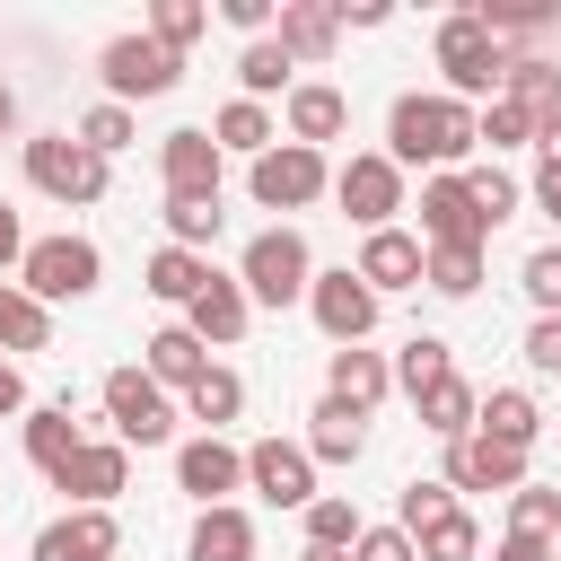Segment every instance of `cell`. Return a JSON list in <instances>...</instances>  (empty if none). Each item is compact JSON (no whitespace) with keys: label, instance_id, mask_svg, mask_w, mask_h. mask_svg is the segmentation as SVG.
Segmentation results:
<instances>
[{"label":"cell","instance_id":"obj_37","mask_svg":"<svg viewBox=\"0 0 561 561\" xmlns=\"http://www.w3.org/2000/svg\"><path fill=\"white\" fill-rule=\"evenodd\" d=\"M456 508H465V500L447 491V473H430V482L412 473V482H403V500H394V526H403V535H430V526H438V517H456Z\"/></svg>","mask_w":561,"mask_h":561},{"label":"cell","instance_id":"obj_27","mask_svg":"<svg viewBox=\"0 0 561 561\" xmlns=\"http://www.w3.org/2000/svg\"><path fill=\"white\" fill-rule=\"evenodd\" d=\"M500 96H508L517 114H535V131H543V123L561 114V61H552V53H508Z\"/></svg>","mask_w":561,"mask_h":561},{"label":"cell","instance_id":"obj_22","mask_svg":"<svg viewBox=\"0 0 561 561\" xmlns=\"http://www.w3.org/2000/svg\"><path fill=\"white\" fill-rule=\"evenodd\" d=\"M324 394H333V403H351V412L368 421V412L394 394V359H386V351H368V342H359V351H333V359H324Z\"/></svg>","mask_w":561,"mask_h":561},{"label":"cell","instance_id":"obj_9","mask_svg":"<svg viewBox=\"0 0 561 561\" xmlns=\"http://www.w3.org/2000/svg\"><path fill=\"white\" fill-rule=\"evenodd\" d=\"M245 193H254L263 210H307V202H324V193H333V167H324V149L272 140V149L245 167Z\"/></svg>","mask_w":561,"mask_h":561},{"label":"cell","instance_id":"obj_45","mask_svg":"<svg viewBox=\"0 0 561 561\" xmlns=\"http://www.w3.org/2000/svg\"><path fill=\"white\" fill-rule=\"evenodd\" d=\"M465 184H473V202H482V219L500 228V219H517V202H526V184L508 175V167H465Z\"/></svg>","mask_w":561,"mask_h":561},{"label":"cell","instance_id":"obj_58","mask_svg":"<svg viewBox=\"0 0 561 561\" xmlns=\"http://www.w3.org/2000/svg\"><path fill=\"white\" fill-rule=\"evenodd\" d=\"M552 561H561V543H552Z\"/></svg>","mask_w":561,"mask_h":561},{"label":"cell","instance_id":"obj_12","mask_svg":"<svg viewBox=\"0 0 561 561\" xmlns=\"http://www.w3.org/2000/svg\"><path fill=\"white\" fill-rule=\"evenodd\" d=\"M245 491L307 517V500H316V456H307V438H254V447H245Z\"/></svg>","mask_w":561,"mask_h":561},{"label":"cell","instance_id":"obj_20","mask_svg":"<svg viewBox=\"0 0 561 561\" xmlns=\"http://www.w3.org/2000/svg\"><path fill=\"white\" fill-rule=\"evenodd\" d=\"M272 35H280V53H289L298 70H324V61L342 53V9H333V0H280Z\"/></svg>","mask_w":561,"mask_h":561},{"label":"cell","instance_id":"obj_51","mask_svg":"<svg viewBox=\"0 0 561 561\" xmlns=\"http://www.w3.org/2000/svg\"><path fill=\"white\" fill-rule=\"evenodd\" d=\"M26 245H35V237H26V219H18L9 202H0V280H9L18 263H26Z\"/></svg>","mask_w":561,"mask_h":561},{"label":"cell","instance_id":"obj_53","mask_svg":"<svg viewBox=\"0 0 561 561\" xmlns=\"http://www.w3.org/2000/svg\"><path fill=\"white\" fill-rule=\"evenodd\" d=\"M491 561H552V543H535V535H500Z\"/></svg>","mask_w":561,"mask_h":561},{"label":"cell","instance_id":"obj_15","mask_svg":"<svg viewBox=\"0 0 561 561\" xmlns=\"http://www.w3.org/2000/svg\"><path fill=\"white\" fill-rule=\"evenodd\" d=\"M123 482H131V447H123V438H79V456L53 473V491H61L70 508H114Z\"/></svg>","mask_w":561,"mask_h":561},{"label":"cell","instance_id":"obj_29","mask_svg":"<svg viewBox=\"0 0 561 561\" xmlns=\"http://www.w3.org/2000/svg\"><path fill=\"white\" fill-rule=\"evenodd\" d=\"M210 140H219L228 158H245V167H254V158L280 140V123H272V105H254V96H228V105L210 114Z\"/></svg>","mask_w":561,"mask_h":561},{"label":"cell","instance_id":"obj_52","mask_svg":"<svg viewBox=\"0 0 561 561\" xmlns=\"http://www.w3.org/2000/svg\"><path fill=\"white\" fill-rule=\"evenodd\" d=\"M342 9V26H386L394 18V0H333Z\"/></svg>","mask_w":561,"mask_h":561},{"label":"cell","instance_id":"obj_33","mask_svg":"<svg viewBox=\"0 0 561 561\" xmlns=\"http://www.w3.org/2000/svg\"><path fill=\"white\" fill-rule=\"evenodd\" d=\"M184 412L202 421V438H219V430L245 412V377H237L228 359H210V377H202V386H184Z\"/></svg>","mask_w":561,"mask_h":561},{"label":"cell","instance_id":"obj_41","mask_svg":"<svg viewBox=\"0 0 561 561\" xmlns=\"http://www.w3.org/2000/svg\"><path fill=\"white\" fill-rule=\"evenodd\" d=\"M412 543H421V561H482V517L456 508V517H438V526L412 535Z\"/></svg>","mask_w":561,"mask_h":561},{"label":"cell","instance_id":"obj_50","mask_svg":"<svg viewBox=\"0 0 561 561\" xmlns=\"http://www.w3.org/2000/svg\"><path fill=\"white\" fill-rule=\"evenodd\" d=\"M219 18H228L245 44H254V35H272V18H280V9H272V0H219Z\"/></svg>","mask_w":561,"mask_h":561},{"label":"cell","instance_id":"obj_23","mask_svg":"<svg viewBox=\"0 0 561 561\" xmlns=\"http://www.w3.org/2000/svg\"><path fill=\"white\" fill-rule=\"evenodd\" d=\"M307 456H316V473H324V465H359V456H368V421H359L351 403L316 394V403H307Z\"/></svg>","mask_w":561,"mask_h":561},{"label":"cell","instance_id":"obj_30","mask_svg":"<svg viewBox=\"0 0 561 561\" xmlns=\"http://www.w3.org/2000/svg\"><path fill=\"white\" fill-rule=\"evenodd\" d=\"M140 289H149L158 307H193V298L210 289V254H184V245H158V254H149V272H140Z\"/></svg>","mask_w":561,"mask_h":561},{"label":"cell","instance_id":"obj_56","mask_svg":"<svg viewBox=\"0 0 561 561\" xmlns=\"http://www.w3.org/2000/svg\"><path fill=\"white\" fill-rule=\"evenodd\" d=\"M0 131H18V88L0 79Z\"/></svg>","mask_w":561,"mask_h":561},{"label":"cell","instance_id":"obj_8","mask_svg":"<svg viewBox=\"0 0 561 561\" xmlns=\"http://www.w3.org/2000/svg\"><path fill=\"white\" fill-rule=\"evenodd\" d=\"M333 202H342V219L368 237V228H394V210H412L403 202V167L386 158V149H351L342 167H333Z\"/></svg>","mask_w":561,"mask_h":561},{"label":"cell","instance_id":"obj_32","mask_svg":"<svg viewBox=\"0 0 561 561\" xmlns=\"http://www.w3.org/2000/svg\"><path fill=\"white\" fill-rule=\"evenodd\" d=\"M26 351H53V307L0 280V359H26Z\"/></svg>","mask_w":561,"mask_h":561},{"label":"cell","instance_id":"obj_43","mask_svg":"<svg viewBox=\"0 0 561 561\" xmlns=\"http://www.w3.org/2000/svg\"><path fill=\"white\" fill-rule=\"evenodd\" d=\"M70 131H79V140H88L96 158H114V149H131V105H114V96H96V105H88V114H79Z\"/></svg>","mask_w":561,"mask_h":561},{"label":"cell","instance_id":"obj_36","mask_svg":"<svg viewBox=\"0 0 561 561\" xmlns=\"http://www.w3.org/2000/svg\"><path fill=\"white\" fill-rule=\"evenodd\" d=\"M359 535H368L359 500H342V491H316V500H307V543H324V552H351Z\"/></svg>","mask_w":561,"mask_h":561},{"label":"cell","instance_id":"obj_1","mask_svg":"<svg viewBox=\"0 0 561 561\" xmlns=\"http://www.w3.org/2000/svg\"><path fill=\"white\" fill-rule=\"evenodd\" d=\"M482 149V131H473V105L465 96H447V88H403L394 105H386V158L412 175V167H430V175H465V158Z\"/></svg>","mask_w":561,"mask_h":561},{"label":"cell","instance_id":"obj_24","mask_svg":"<svg viewBox=\"0 0 561 561\" xmlns=\"http://www.w3.org/2000/svg\"><path fill=\"white\" fill-rule=\"evenodd\" d=\"M140 368H149L167 394H184V386H202V377H210V342H193L184 324H158V333L140 342Z\"/></svg>","mask_w":561,"mask_h":561},{"label":"cell","instance_id":"obj_4","mask_svg":"<svg viewBox=\"0 0 561 561\" xmlns=\"http://www.w3.org/2000/svg\"><path fill=\"white\" fill-rule=\"evenodd\" d=\"M18 167H26V184H35L44 202H61V210L105 202V184H114V158H96L79 131H35V140L18 149Z\"/></svg>","mask_w":561,"mask_h":561},{"label":"cell","instance_id":"obj_17","mask_svg":"<svg viewBox=\"0 0 561 561\" xmlns=\"http://www.w3.org/2000/svg\"><path fill=\"white\" fill-rule=\"evenodd\" d=\"M114 552H123L114 508H61L53 526H35V561H114Z\"/></svg>","mask_w":561,"mask_h":561},{"label":"cell","instance_id":"obj_5","mask_svg":"<svg viewBox=\"0 0 561 561\" xmlns=\"http://www.w3.org/2000/svg\"><path fill=\"white\" fill-rule=\"evenodd\" d=\"M96 79H105V96H114V105H149V96H175V79H184V53H167L149 26H131V35H105V53H96Z\"/></svg>","mask_w":561,"mask_h":561},{"label":"cell","instance_id":"obj_28","mask_svg":"<svg viewBox=\"0 0 561 561\" xmlns=\"http://www.w3.org/2000/svg\"><path fill=\"white\" fill-rule=\"evenodd\" d=\"M254 543H263V535H254V517L228 500V508H202V517H193L184 561H254Z\"/></svg>","mask_w":561,"mask_h":561},{"label":"cell","instance_id":"obj_40","mask_svg":"<svg viewBox=\"0 0 561 561\" xmlns=\"http://www.w3.org/2000/svg\"><path fill=\"white\" fill-rule=\"evenodd\" d=\"M421 289H438V298H473V289H482V245H430Z\"/></svg>","mask_w":561,"mask_h":561},{"label":"cell","instance_id":"obj_39","mask_svg":"<svg viewBox=\"0 0 561 561\" xmlns=\"http://www.w3.org/2000/svg\"><path fill=\"white\" fill-rule=\"evenodd\" d=\"M219 228H228V210H219V202H175V193H167V245L210 254V245H219Z\"/></svg>","mask_w":561,"mask_h":561},{"label":"cell","instance_id":"obj_7","mask_svg":"<svg viewBox=\"0 0 561 561\" xmlns=\"http://www.w3.org/2000/svg\"><path fill=\"white\" fill-rule=\"evenodd\" d=\"M105 421H114V438L123 447H167L175 438V403H167V386L140 368V359H123V368H105Z\"/></svg>","mask_w":561,"mask_h":561},{"label":"cell","instance_id":"obj_3","mask_svg":"<svg viewBox=\"0 0 561 561\" xmlns=\"http://www.w3.org/2000/svg\"><path fill=\"white\" fill-rule=\"evenodd\" d=\"M316 245L289 228V219H272V228H254L245 237V254H237V280H245V298L254 307H307V289H316Z\"/></svg>","mask_w":561,"mask_h":561},{"label":"cell","instance_id":"obj_21","mask_svg":"<svg viewBox=\"0 0 561 561\" xmlns=\"http://www.w3.org/2000/svg\"><path fill=\"white\" fill-rule=\"evenodd\" d=\"M245 324H254V298H245V280H237V272H210V289L184 307V333H193V342H210V351L245 342Z\"/></svg>","mask_w":561,"mask_h":561},{"label":"cell","instance_id":"obj_11","mask_svg":"<svg viewBox=\"0 0 561 561\" xmlns=\"http://www.w3.org/2000/svg\"><path fill=\"white\" fill-rule=\"evenodd\" d=\"M158 184H167L175 202H219V184H228V149H219L202 123H184V131L158 140Z\"/></svg>","mask_w":561,"mask_h":561},{"label":"cell","instance_id":"obj_2","mask_svg":"<svg viewBox=\"0 0 561 561\" xmlns=\"http://www.w3.org/2000/svg\"><path fill=\"white\" fill-rule=\"evenodd\" d=\"M430 61H438L447 96H465V105H491V96H500V79H508V44H500L473 9H447V18H438Z\"/></svg>","mask_w":561,"mask_h":561},{"label":"cell","instance_id":"obj_31","mask_svg":"<svg viewBox=\"0 0 561 561\" xmlns=\"http://www.w3.org/2000/svg\"><path fill=\"white\" fill-rule=\"evenodd\" d=\"M482 438L535 456V438H543V403H535L526 386H491V394H482Z\"/></svg>","mask_w":561,"mask_h":561},{"label":"cell","instance_id":"obj_19","mask_svg":"<svg viewBox=\"0 0 561 561\" xmlns=\"http://www.w3.org/2000/svg\"><path fill=\"white\" fill-rule=\"evenodd\" d=\"M351 272H359L377 298H394V289H421V272H430V245H421L412 228H368Z\"/></svg>","mask_w":561,"mask_h":561},{"label":"cell","instance_id":"obj_6","mask_svg":"<svg viewBox=\"0 0 561 561\" xmlns=\"http://www.w3.org/2000/svg\"><path fill=\"white\" fill-rule=\"evenodd\" d=\"M96 280H105V254H96V237H79V228L35 237L26 263H18V289L44 298V307H61V298H96Z\"/></svg>","mask_w":561,"mask_h":561},{"label":"cell","instance_id":"obj_34","mask_svg":"<svg viewBox=\"0 0 561 561\" xmlns=\"http://www.w3.org/2000/svg\"><path fill=\"white\" fill-rule=\"evenodd\" d=\"M289 70H298V61L280 53V35H254V44L237 53V96H254V105H263V96H289V88H298Z\"/></svg>","mask_w":561,"mask_h":561},{"label":"cell","instance_id":"obj_26","mask_svg":"<svg viewBox=\"0 0 561 561\" xmlns=\"http://www.w3.org/2000/svg\"><path fill=\"white\" fill-rule=\"evenodd\" d=\"M412 412H421V430H430L438 447H456V438L482 430V386H473V377H447V386H430Z\"/></svg>","mask_w":561,"mask_h":561},{"label":"cell","instance_id":"obj_55","mask_svg":"<svg viewBox=\"0 0 561 561\" xmlns=\"http://www.w3.org/2000/svg\"><path fill=\"white\" fill-rule=\"evenodd\" d=\"M535 149H543V158H561V114H552V123L535 131Z\"/></svg>","mask_w":561,"mask_h":561},{"label":"cell","instance_id":"obj_48","mask_svg":"<svg viewBox=\"0 0 561 561\" xmlns=\"http://www.w3.org/2000/svg\"><path fill=\"white\" fill-rule=\"evenodd\" d=\"M351 561H421V543H412L403 526H368V535L351 543Z\"/></svg>","mask_w":561,"mask_h":561},{"label":"cell","instance_id":"obj_54","mask_svg":"<svg viewBox=\"0 0 561 561\" xmlns=\"http://www.w3.org/2000/svg\"><path fill=\"white\" fill-rule=\"evenodd\" d=\"M0 412H35V403H26V377H18V359H0Z\"/></svg>","mask_w":561,"mask_h":561},{"label":"cell","instance_id":"obj_10","mask_svg":"<svg viewBox=\"0 0 561 561\" xmlns=\"http://www.w3.org/2000/svg\"><path fill=\"white\" fill-rule=\"evenodd\" d=\"M307 316H316V333L333 342V351H359L368 333H377V316H386V298L351 272V263H333V272H316V289H307Z\"/></svg>","mask_w":561,"mask_h":561},{"label":"cell","instance_id":"obj_25","mask_svg":"<svg viewBox=\"0 0 561 561\" xmlns=\"http://www.w3.org/2000/svg\"><path fill=\"white\" fill-rule=\"evenodd\" d=\"M18 447H26V465L53 482V473L79 456V421H70V394H61V403H35V412L18 421Z\"/></svg>","mask_w":561,"mask_h":561},{"label":"cell","instance_id":"obj_16","mask_svg":"<svg viewBox=\"0 0 561 561\" xmlns=\"http://www.w3.org/2000/svg\"><path fill=\"white\" fill-rule=\"evenodd\" d=\"M175 491L202 500V508H228V500L245 491V447H228V438H184V447H175Z\"/></svg>","mask_w":561,"mask_h":561},{"label":"cell","instance_id":"obj_14","mask_svg":"<svg viewBox=\"0 0 561 561\" xmlns=\"http://www.w3.org/2000/svg\"><path fill=\"white\" fill-rule=\"evenodd\" d=\"M526 482H535L526 447H500V438H482V430L447 447V491H500V500H508V491H526Z\"/></svg>","mask_w":561,"mask_h":561},{"label":"cell","instance_id":"obj_18","mask_svg":"<svg viewBox=\"0 0 561 561\" xmlns=\"http://www.w3.org/2000/svg\"><path fill=\"white\" fill-rule=\"evenodd\" d=\"M342 131H351V96H342L333 79H298V88L280 96V140L324 149V140H342Z\"/></svg>","mask_w":561,"mask_h":561},{"label":"cell","instance_id":"obj_57","mask_svg":"<svg viewBox=\"0 0 561 561\" xmlns=\"http://www.w3.org/2000/svg\"><path fill=\"white\" fill-rule=\"evenodd\" d=\"M298 561H351V552H324V543H298Z\"/></svg>","mask_w":561,"mask_h":561},{"label":"cell","instance_id":"obj_42","mask_svg":"<svg viewBox=\"0 0 561 561\" xmlns=\"http://www.w3.org/2000/svg\"><path fill=\"white\" fill-rule=\"evenodd\" d=\"M149 35H158L167 53L202 44V35H210V0H158V9H149Z\"/></svg>","mask_w":561,"mask_h":561},{"label":"cell","instance_id":"obj_35","mask_svg":"<svg viewBox=\"0 0 561 561\" xmlns=\"http://www.w3.org/2000/svg\"><path fill=\"white\" fill-rule=\"evenodd\" d=\"M447 377H456V351H447L438 333H412V342L394 351V394H412V403H421V394H430V386H447Z\"/></svg>","mask_w":561,"mask_h":561},{"label":"cell","instance_id":"obj_47","mask_svg":"<svg viewBox=\"0 0 561 561\" xmlns=\"http://www.w3.org/2000/svg\"><path fill=\"white\" fill-rule=\"evenodd\" d=\"M526 368L535 377H561V316H535L526 324Z\"/></svg>","mask_w":561,"mask_h":561},{"label":"cell","instance_id":"obj_49","mask_svg":"<svg viewBox=\"0 0 561 561\" xmlns=\"http://www.w3.org/2000/svg\"><path fill=\"white\" fill-rule=\"evenodd\" d=\"M526 202L561 228V158H535V175H526Z\"/></svg>","mask_w":561,"mask_h":561},{"label":"cell","instance_id":"obj_13","mask_svg":"<svg viewBox=\"0 0 561 561\" xmlns=\"http://www.w3.org/2000/svg\"><path fill=\"white\" fill-rule=\"evenodd\" d=\"M421 245H491V219L465 175H421Z\"/></svg>","mask_w":561,"mask_h":561},{"label":"cell","instance_id":"obj_44","mask_svg":"<svg viewBox=\"0 0 561 561\" xmlns=\"http://www.w3.org/2000/svg\"><path fill=\"white\" fill-rule=\"evenodd\" d=\"M473 131H482V149H535V114H517L508 96L473 105Z\"/></svg>","mask_w":561,"mask_h":561},{"label":"cell","instance_id":"obj_38","mask_svg":"<svg viewBox=\"0 0 561 561\" xmlns=\"http://www.w3.org/2000/svg\"><path fill=\"white\" fill-rule=\"evenodd\" d=\"M500 535L561 543V491H552V482H526V491H508V526H500Z\"/></svg>","mask_w":561,"mask_h":561},{"label":"cell","instance_id":"obj_46","mask_svg":"<svg viewBox=\"0 0 561 561\" xmlns=\"http://www.w3.org/2000/svg\"><path fill=\"white\" fill-rule=\"evenodd\" d=\"M517 289L535 298V316H561V245H535L517 263Z\"/></svg>","mask_w":561,"mask_h":561}]
</instances>
